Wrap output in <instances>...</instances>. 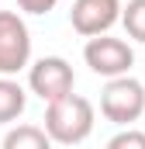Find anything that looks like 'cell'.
Listing matches in <instances>:
<instances>
[{"mask_svg": "<svg viewBox=\"0 0 145 149\" xmlns=\"http://www.w3.org/2000/svg\"><path fill=\"white\" fill-rule=\"evenodd\" d=\"M93 125H97V111L79 94H69V97H62V101H55V104L45 108V132L59 146H79V142H86L90 132H93Z\"/></svg>", "mask_w": 145, "mask_h": 149, "instance_id": "cell-1", "label": "cell"}, {"mask_svg": "<svg viewBox=\"0 0 145 149\" xmlns=\"http://www.w3.org/2000/svg\"><path fill=\"white\" fill-rule=\"evenodd\" d=\"M100 114L121 128H131V121H138L145 114V83L135 76L107 80V87L100 94Z\"/></svg>", "mask_w": 145, "mask_h": 149, "instance_id": "cell-2", "label": "cell"}, {"mask_svg": "<svg viewBox=\"0 0 145 149\" xmlns=\"http://www.w3.org/2000/svg\"><path fill=\"white\" fill-rule=\"evenodd\" d=\"M83 63H86L97 76L117 80V76H128V70L135 66V49H131L124 38L97 35V38H86V45H83Z\"/></svg>", "mask_w": 145, "mask_h": 149, "instance_id": "cell-3", "label": "cell"}, {"mask_svg": "<svg viewBox=\"0 0 145 149\" xmlns=\"http://www.w3.org/2000/svg\"><path fill=\"white\" fill-rule=\"evenodd\" d=\"M28 87L31 94H38L45 104H55L62 97H69L76 87V73L62 56H41L38 63H31L28 70Z\"/></svg>", "mask_w": 145, "mask_h": 149, "instance_id": "cell-4", "label": "cell"}, {"mask_svg": "<svg viewBox=\"0 0 145 149\" xmlns=\"http://www.w3.org/2000/svg\"><path fill=\"white\" fill-rule=\"evenodd\" d=\"M31 63V31L21 14L0 10V76H14Z\"/></svg>", "mask_w": 145, "mask_h": 149, "instance_id": "cell-5", "label": "cell"}, {"mask_svg": "<svg viewBox=\"0 0 145 149\" xmlns=\"http://www.w3.org/2000/svg\"><path fill=\"white\" fill-rule=\"evenodd\" d=\"M121 10H124L121 0H72L69 24H72L76 35L97 38V35H107L121 21Z\"/></svg>", "mask_w": 145, "mask_h": 149, "instance_id": "cell-6", "label": "cell"}, {"mask_svg": "<svg viewBox=\"0 0 145 149\" xmlns=\"http://www.w3.org/2000/svg\"><path fill=\"white\" fill-rule=\"evenodd\" d=\"M24 104H28V94L24 87L14 80V76H0V125H10L24 114Z\"/></svg>", "mask_w": 145, "mask_h": 149, "instance_id": "cell-7", "label": "cell"}, {"mask_svg": "<svg viewBox=\"0 0 145 149\" xmlns=\"http://www.w3.org/2000/svg\"><path fill=\"white\" fill-rule=\"evenodd\" d=\"M0 149H52V139L38 125H14V128H7Z\"/></svg>", "mask_w": 145, "mask_h": 149, "instance_id": "cell-8", "label": "cell"}, {"mask_svg": "<svg viewBox=\"0 0 145 149\" xmlns=\"http://www.w3.org/2000/svg\"><path fill=\"white\" fill-rule=\"evenodd\" d=\"M121 24H124L128 38L145 45V0H128V7L121 10Z\"/></svg>", "mask_w": 145, "mask_h": 149, "instance_id": "cell-9", "label": "cell"}, {"mask_svg": "<svg viewBox=\"0 0 145 149\" xmlns=\"http://www.w3.org/2000/svg\"><path fill=\"white\" fill-rule=\"evenodd\" d=\"M104 149H145V132H138V128H121Z\"/></svg>", "mask_w": 145, "mask_h": 149, "instance_id": "cell-10", "label": "cell"}, {"mask_svg": "<svg viewBox=\"0 0 145 149\" xmlns=\"http://www.w3.org/2000/svg\"><path fill=\"white\" fill-rule=\"evenodd\" d=\"M55 3L59 0H17V7L24 14H48V10H55Z\"/></svg>", "mask_w": 145, "mask_h": 149, "instance_id": "cell-11", "label": "cell"}]
</instances>
